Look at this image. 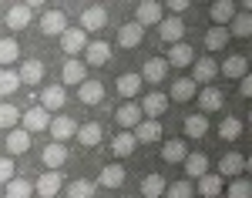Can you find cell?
Wrapping results in <instances>:
<instances>
[{"label": "cell", "instance_id": "32", "mask_svg": "<svg viewBox=\"0 0 252 198\" xmlns=\"http://www.w3.org/2000/svg\"><path fill=\"white\" fill-rule=\"evenodd\" d=\"M17 78H20V84H40L44 81V64L40 60H24V67L17 71Z\"/></svg>", "mask_w": 252, "mask_h": 198}, {"label": "cell", "instance_id": "25", "mask_svg": "<svg viewBox=\"0 0 252 198\" xmlns=\"http://www.w3.org/2000/svg\"><path fill=\"white\" fill-rule=\"evenodd\" d=\"M67 104V94H64V87L54 84V87H44V94H40V108L51 114V111H61Z\"/></svg>", "mask_w": 252, "mask_h": 198}, {"label": "cell", "instance_id": "46", "mask_svg": "<svg viewBox=\"0 0 252 198\" xmlns=\"http://www.w3.org/2000/svg\"><path fill=\"white\" fill-rule=\"evenodd\" d=\"M20 87V78H17V71H10V67H3L0 71V94H14Z\"/></svg>", "mask_w": 252, "mask_h": 198}, {"label": "cell", "instance_id": "16", "mask_svg": "<svg viewBox=\"0 0 252 198\" xmlns=\"http://www.w3.org/2000/svg\"><path fill=\"white\" fill-rule=\"evenodd\" d=\"M78 98H81V104L94 108V104H101V101H104V84H101L97 78H88V81L78 87Z\"/></svg>", "mask_w": 252, "mask_h": 198}, {"label": "cell", "instance_id": "13", "mask_svg": "<svg viewBox=\"0 0 252 198\" xmlns=\"http://www.w3.org/2000/svg\"><path fill=\"white\" fill-rule=\"evenodd\" d=\"M61 185H64L61 171H44V175L34 181V192H37V198H54L61 192Z\"/></svg>", "mask_w": 252, "mask_h": 198}, {"label": "cell", "instance_id": "39", "mask_svg": "<svg viewBox=\"0 0 252 198\" xmlns=\"http://www.w3.org/2000/svg\"><path fill=\"white\" fill-rule=\"evenodd\" d=\"M242 128H246L242 118H225L222 124H219V138L222 141H239L242 138Z\"/></svg>", "mask_w": 252, "mask_h": 198}, {"label": "cell", "instance_id": "20", "mask_svg": "<svg viewBox=\"0 0 252 198\" xmlns=\"http://www.w3.org/2000/svg\"><path fill=\"white\" fill-rule=\"evenodd\" d=\"M198 94V84L192 78H178L172 84V91H168V101H178V104H185V101H195Z\"/></svg>", "mask_w": 252, "mask_h": 198}, {"label": "cell", "instance_id": "37", "mask_svg": "<svg viewBox=\"0 0 252 198\" xmlns=\"http://www.w3.org/2000/svg\"><path fill=\"white\" fill-rule=\"evenodd\" d=\"M97 185H104V188L125 185V168H121V165H104V171L97 175Z\"/></svg>", "mask_w": 252, "mask_h": 198}, {"label": "cell", "instance_id": "4", "mask_svg": "<svg viewBox=\"0 0 252 198\" xmlns=\"http://www.w3.org/2000/svg\"><path fill=\"white\" fill-rule=\"evenodd\" d=\"M165 20V10H161V3H155V0H145V3H138L135 7V24L145 30V27H152V24H161Z\"/></svg>", "mask_w": 252, "mask_h": 198}, {"label": "cell", "instance_id": "12", "mask_svg": "<svg viewBox=\"0 0 252 198\" xmlns=\"http://www.w3.org/2000/svg\"><path fill=\"white\" fill-rule=\"evenodd\" d=\"M219 74H225V78H232V81L249 78V60L242 57V54H232V57H225L219 64Z\"/></svg>", "mask_w": 252, "mask_h": 198}, {"label": "cell", "instance_id": "48", "mask_svg": "<svg viewBox=\"0 0 252 198\" xmlns=\"http://www.w3.org/2000/svg\"><path fill=\"white\" fill-rule=\"evenodd\" d=\"M10 178H14V161H10V158H0V185H7Z\"/></svg>", "mask_w": 252, "mask_h": 198}, {"label": "cell", "instance_id": "27", "mask_svg": "<svg viewBox=\"0 0 252 198\" xmlns=\"http://www.w3.org/2000/svg\"><path fill=\"white\" fill-rule=\"evenodd\" d=\"M225 30H229V40H232V37H239V40L252 37V17L239 10V14H235V17L229 20V24H225Z\"/></svg>", "mask_w": 252, "mask_h": 198}, {"label": "cell", "instance_id": "19", "mask_svg": "<svg viewBox=\"0 0 252 198\" xmlns=\"http://www.w3.org/2000/svg\"><path fill=\"white\" fill-rule=\"evenodd\" d=\"M40 30H44V37H61L67 30V17L61 10H47L44 20H40Z\"/></svg>", "mask_w": 252, "mask_h": 198}, {"label": "cell", "instance_id": "24", "mask_svg": "<svg viewBox=\"0 0 252 198\" xmlns=\"http://www.w3.org/2000/svg\"><path fill=\"white\" fill-rule=\"evenodd\" d=\"M209 14H212L215 27H225V24L239 14V7H235V0H215L212 7H209Z\"/></svg>", "mask_w": 252, "mask_h": 198}, {"label": "cell", "instance_id": "50", "mask_svg": "<svg viewBox=\"0 0 252 198\" xmlns=\"http://www.w3.org/2000/svg\"><path fill=\"white\" fill-rule=\"evenodd\" d=\"M239 94H242V98H252V78L239 81Z\"/></svg>", "mask_w": 252, "mask_h": 198}, {"label": "cell", "instance_id": "43", "mask_svg": "<svg viewBox=\"0 0 252 198\" xmlns=\"http://www.w3.org/2000/svg\"><path fill=\"white\" fill-rule=\"evenodd\" d=\"M205 131H209V118L205 114H189L185 118V135L189 138H205Z\"/></svg>", "mask_w": 252, "mask_h": 198}, {"label": "cell", "instance_id": "40", "mask_svg": "<svg viewBox=\"0 0 252 198\" xmlns=\"http://www.w3.org/2000/svg\"><path fill=\"white\" fill-rule=\"evenodd\" d=\"M17 54H20V44L14 37H3V40H0V67L17 64Z\"/></svg>", "mask_w": 252, "mask_h": 198}, {"label": "cell", "instance_id": "51", "mask_svg": "<svg viewBox=\"0 0 252 198\" xmlns=\"http://www.w3.org/2000/svg\"><path fill=\"white\" fill-rule=\"evenodd\" d=\"M125 198H128V195H125Z\"/></svg>", "mask_w": 252, "mask_h": 198}, {"label": "cell", "instance_id": "11", "mask_svg": "<svg viewBox=\"0 0 252 198\" xmlns=\"http://www.w3.org/2000/svg\"><path fill=\"white\" fill-rule=\"evenodd\" d=\"M161 131H165V128H161V121L141 118V121L135 124V131H131V135H135L138 144H155V141H161Z\"/></svg>", "mask_w": 252, "mask_h": 198}, {"label": "cell", "instance_id": "35", "mask_svg": "<svg viewBox=\"0 0 252 198\" xmlns=\"http://www.w3.org/2000/svg\"><path fill=\"white\" fill-rule=\"evenodd\" d=\"M7 151H10V155H24V151H31V135H27L24 128H14V131L7 135Z\"/></svg>", "mask_w": 252, "mask_h": 198}, {"label": "cell", "instance_id": "14", "mask_svg": "<svg viewBox=\"0 0 252 198\" xmlns=\"http://www.w3.org/2000/svg\"><path fill=\"white\" fill-rule=\"evenodd\" d=\"M165 64L168 67H192L195 64V51H192V44H172V51H168V57H165Z\"/></svg>", "mask_w": 252, "mask_h": 198}, {"label": "cell", "instance_id": "2", "mask_svg": "<svg viewBox=\"0 0 252 198\" xmlns=\"http://www.w3.org/2000/svg\"><path fill=\"white\" fill-rule=\"evenodd\" d=\"M58 40H61V51H64L67 57H78V54H84V47H88V34H84L81 27H67Z\"/></svg>", "mask_w": 252, "mask_h": 198}, {"label": "cell", "instance_id": "18", "mask_svg": "<svg viewBox=\"0 0 252 198\" xmlns=\"http://www.w3.org/2000/svg\"><path fill=\"white\" fill-rule=\"evenodd\" d=\"M158 34H161L165 44H182V40H185V24L178 17H165L158 24Z\"/></svg>", "mask_w": 252, "mask_h": 198}, {"label": "cell", "instance_id": "36", "mask_svg": "<svg viewBox=\"0 0 252 198\" xmlns=\"http://www.w3.org/2000/svg\"><path fill=\"white\" fill-rule=\"evenodd\" d=\"M182 165H185V175L195 178V181L202 178V175H209V158H205V155H189Z\"/></svg>", "mask_w": 252, "mask_h": 198}, {"label": "cell", "instance_id": "49", "mask_svg": "<svg viewBox=\"0 0 252 198\" xmlns=\"http://www.w3.org/2000/svg\"><path fill=\"white\" fill-rule=\"evenodd\" d=\"M161 10H172V17H178V14H185V10H189V0H168Z\"/></svg>", "mask_w": 252, "mask_h": 198}, {"label": "cell", "instance_id": "38", "mask_svg": "<svg viewBox=\"0 0 252 198\" xmlns=\"http://www.w3.org/2000/svg\"><path fill=\"white\" fill-rule=\"evenodd\" d=\"M225 44H229V30H225V27H209V30H205V51H222V47H225Z\"/></svg>", "mask_w": 252, "mask_h": 198}, {"label": "cell", "instance_id": "1", "mask_svg": "<svg viewBox=\"0 0 252 198\" xmlns=\"http://www.w3.org/2000/svg\"><path fill=\"white\" fill-rule=\"evenodd\" d=\"M249 168V158L246 155H239V151H229V155H222L219 158V178H225V181H232V178H242V171Z\"/></svg>", "mask_w": 252, "mask_h": 198}, {"label": "cell", "instance_id": "45", "mask_svg": "<svg viewBox=\"0 0 252 198\" xmlns=\"http://www.w3.org/2000/svg\"><path fill=\"white\" fill-rule=\"evenodd\" d=\"M20 121V111L17 104H0V128H7V131H14Z\"/></svg>", "mask_w": 252, "mask_h": 198}, {"label": "cell", "instance_id": "44", "mask_svg": "<svg viewBox=\"0 0 252 198\" xmlns=\"http://www.w3.org/2000/svg\"><path fill=\"white\" fill-rule=\"evenodd\" d=\"M229 198H252V181L249 178H232V185L222 188Z\"/></svg>", "mask_w": 252, "mask_h": 198}, {"label": "cell", "instance_id": "28", "mask_svg": "<svg viewBox=\"0 0 252 198\" xmlns=\"http://www.w3.org/2000/svg\"><path fill=\"white\" fill-rule=\"evenodd\" d=\"M189 158V144L185 141H165L161 144V161H168V165H182V161Z\"/></svg>", "mask_w": 252, "mask_h": 198}, {"label": "cell", "instance_id": "41", "mask_svg": "<svg viewBox=\"0 0 252 198\" xmlns=\"http://www.w3.org/2000/svg\"><path fill=\"white\" fill-rule=\"evenodd\" d=\"M7 198H34V185L27 178H17L14 175V178L7 181Z\"/></svg>", "mask_w": 252, "mask_h": 198}, {"label": "cell", "instance_id": "31", "mask_svg": "<svg viewBox=\"0 0 252 198\" xmlns=\"http://www.w3.org/2000/svg\"><path fill=\"white\" fill-rule=\"evenodd\" d=\"M40 158H44V165H47V171H58L61 165L67 161V148L54 141V144H47V148H44V155H40Z\"/></svg>", "mask_w": 252, "mask_h": 198}, {"label": "cell", "instance_id": "47", "mask_svg": "<svg viewBox=\"0 0 252 198\" xmlns=\"http://www.w3.org/2000/svg\"><path fill=\"white\" fill-rule=\"evenodd\" d=\"M195 195V185L192 181H175L165 188V198H192Z\"/></svg>", "mask_w": 252, "mask_h": 198}, {"label": "cell", "instance_id": "9", "mask_svg": "<svg viewBox=\"0 0 252 198\" xmlns=\"http://www.w3.org/2000/svg\"><path fill=\"white\" fill-rule=\"evenodd\" d=\"M20 121H24V131H27V135H34V131H47L51 114H47L40 104H34V108H27V111L20 114Z\"/></svg>", "mask_w": 252, "mask_h": 198}, {"label": "cell", "instance_id": "26", "mask_svg": "<svg viewBox=\"0 0 252 198\" xmlns=\"http://www.w3.org/2000/svg\"><path fill=\"white\" fill-rule=\"evenodd\" d=\"M74 138L84 144V148H94V144H101V138H104V128L97 124V121H88V124H78V135Z\"/></svg>", "mask_w": 252, "mask_h": 198}, {"label": "cell", "instance_id": "10", "mask_svg": "<svg viewBox=\"0 0 252 198\" xmlns=\"http://www.w3.org/2000/svg\"><path fill=\"white\" fill-rule=\"evenodd\" d=\"M47 131L54 135V141H58V144H64L67 138H74V135H78V121L67 118V114H58V118H51Z\"/></svg>", "mask_w": 252, "mask_h": 198}, {"label": "cell", "instance_id": "29", "mask_svg": "<svg viewBox=\"0 0 252 198\" xmlns=\"http://www.w3.org/2000/svg\"><path fill=\"white\" fill-rule=\"evenodd\" d=\"M141 84H145V81L138 78V74H121V78L115 81L118 94H121V98H125V101H131V98H138V94H141Z\"/></svg>", "mask_w": 252, "mask_h": 198}, {"label": "cell", "instance_id": "3", "mask_svg": "<svg viewBox=\"0 0 252 198\" xmlns=\"http://www.w3.org/2000/svg\"><path fill=\"white\" fill-rule=\"evenodd\" d=\"M141 118H148V121H158L165 111H168V94H161V91H152V94H145L141 98Z\"/></svg>", "mask_w": 252, "mask_h": 198}, {"label": "cell", "instance_id": "15", "mask_svg": "<svg viewBox=\"0 0 252 198\" xmlns=\"http://www.w3.org/2000/svg\"><path fill=\"white\" fill-rule=\"evenodd\" d=\"M138 78L148 81V84H161V81L168 78V64H165V57H148Z\"/></svg>", "mask_w": 252, "mask_h": 198}, {"label": "cell", "instance_id": "21", "mask_svg": "<svg viewBox=\"0 0 252 198\" xmlns=\"http://www.w3.org/2000/svg\"><path fill=\"white\" fill-rule=\"evenodd\" d=\"M115 121H118V128H121V131H135V124L141 121V108L125 101V104L115 111Z\"/></svg>", "mask_w": 252, "mask_h": 198}, {"label": "cell", "instance_id": "8", "mask_svg": "<svg viewBox=\"0 0 252 198\" xmlns=\"http://www.w3.org/2000/svg\"><path fill=\"white\" fill-rule=\"evenodd\" d=\"M61 81L71 84V87H81V84L88 81V67H84V60L67 57V60H64V67H61ZM64 84H61V87H64Z\"/></svg>", "mask_w": 252, "mask_h": 198}, {"label": "cell", "instance_id": "5", "mask_svg": "<svg viewBox=\"0 0 252 198\" xmlns=\"http://www.w3.org/2000/svg\"><path fill=\"white\" fill-rule=\"evenodd\" d=\"M111 60V44L108 40H88L84 47V67H104Z\"/></svg>", "mask_w": 252, "mask_h": 198}, {"label": "cell", "instance_id": "23", "mask_svg": "<svg viewBox=\"0 0 252 198\" xmlns=\"http://www.w3.org/2000/svg\"><path fill=\"white\" fill-rule=\"evenodd\" d=\"M108 24V10L104 7H84V14H81V30L88 34V30H101Z\"/></svg>", "mask_w": 252, "mask_h": 198}, {"label": "cell", "instance_id": "30", "mask_svg": "<svg viewBox=\"0 0 252 198\" xmlns=\"http://www.w3.org/2000/svg\"><path fill=\"white\" fill-rule=\"evenodd\" d=\"M138 148V141L131 131H118L115 141H111V151H115V158H131V151Z\"/></svg>", "mask_w": 252, "mask_h": 198}, {"label": "cell", "instance_id": "6", "mask_svg": "<svg viewBox=\"0 0 252 198\" xmlns=\"http://www.w3.org/2000/svg\"><path fill=\"white\" fill-rule=\"evenodd\" d=\"M195 101H198L202 114H212V111H219V108L225 104V91H222V87H215V84H205V87L195 94Z\"/></svg>", "mask_w": 252, "mask_h": 198}, {"label": "cell", "instance_id": "7", "mask_svg": "<svg viewBox=\"0 0 252 198\" xmlns=\"http://www.w3.org/2000/svg\"><path fill=\"white\" fill-rule=\"evenodd\" d=\"M219 78V60L215 57H195V64H192V81L195 84H212V81Z\"/></svg>", "mask_w": 252, "mask_h": 198}, {"label": "cell", "instance_id": "33", "mask_svg": "<svg viewBox=\"0 0 252 198\" xmlns=\"http://www.w3.org/2000/svg\"><path fill=\"white\" fill-rule=\"evenodd\" d=\"M165 188H168V181L161 178V175H155V171L141 178V195H145V198H161V195H165Z\"/></svg>", "mask_w": 252, "mask_h": 198}, {"label": "cell", "instance_id": "34", "mask_svg": "<svg viewBox=\"0 0 252 198\" xmlns=\"http://www.w3.org/2000/svg\"><path fill=\"white\" fill-rule=\"evenodd\" d=\"M141 37H145V30H141L138 24H125V27L118 30V44H121L125 51H131V47H138V44H141Z\"/></svg>", "mask_w": 252, "mask_h": 198}, {"label": "cell", "instance_id": "17", "mask_svg": "<svg viewBox=\"0 0 252 198\" xmlns=\"http://www.w3.org/2000/svg\"><path fill=\"white\" fill-rule=\"evenodd\" d=\"M31 20H34V7H31V3H17V7L7 10V27H10V30L31 27Z\"/></svg>", "mask_w": 252, "mask_h": 198}, {"label": "cell", "instance_id": "22", "mask_svg": "<svg viewBox=\"0 0 252 198\" xmlns=\"http://www.w3.org/2000/svg\"><path fill=\"white\" fill-rule=\"evenodd\" d=\"M222 188H225V178H219V175H202L198 178V185H195V195H202V198H219L222 195Z\"/></svg>", "mask_w": 252, "mask_h": 198}, {"label": "cell", "instance_id": "42", "mask_svg": "<svg viewBox=\"0 0 252 198\" xmlns=\"http://www.w3.org/2000/svg\"><path fill=\"white\" fill-rule=\"evenodd\" d=\"M94 195H97V185L88 178H78L67 185V198H94Z\"/></svg>", "mask_w": 252, "mask_h": 198}]
</instances>
